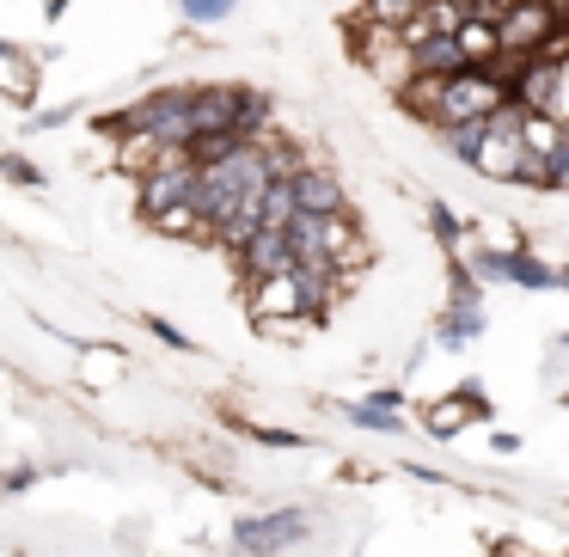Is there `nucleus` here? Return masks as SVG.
<instances>
[{"mask_svg":"<svg viewBox=\"0 0 569 557\" xmlns=\"http://www.w3.org/2000/svg\"><path fill=\"white\" fill-rule=\"evenodd\" d=\"M417 7H422V0H368V19L392 31V26H405V19L417 13Z\"/></svg>","mask_w":569,"mask_h":557,"instance_id":"nucleus-23","label":"nucleus"},{"mask_svg":"<svg viewBox=\"0 0 569 557\" xmlns=\"http://www.w3.org/2000/svg\"><path fill=\"white\" fill-rule=\"evenodd\" d=\"M490 447H496V454H515V447H520V435H508V429H496V435H490Z\"/></svg>","mask_w":569,"mask_h":557,"instance_id":"nucleus-27","label":"nucleus"},{"mask_svg":"<svg viewBox=\"0 0 569 557\" xmlns=\"http://www.w3.org/2000/svg\"><path fill=\"white\" fill-rule=\"evenodd\" d=\"M508 282H515V288H532V295H545V288H557V270L539 258V251L508 246Z\"/></svg>","mask_w":569,"mask_h":557,"instance_id":"nucleus-15","label":"nucleus"},{"mask_svg":"<svg viewBox=\"0 0 569 557\" xmlns=\"http://www.w3.org/2000/svg\"><path fill=\"white\" fill-rule=\"evenodd\" d=\"M233 258H239V276H246V282H263V276L288 270V263H295V251H288L282 227H258V233L233 251Z\"/></svg>","mask_w":569,"mask_h":557,"instance_id":"nucleus-9","label":"nucleus"},{"mask_svg":"<svg viewBox=\"0 0 569 557\" xmlns=\"http://www.w3.org/2000/svg\"><path fill=\"white\" fill-rule=\"evenodd\" d=\"M197 190H202L197 160L160 153V160L141 172V221H160V215H172V209H197Z\"/></svg>","mask_w":569,"mask_h":557,"instance_id":"nucleus-5","label":"nucleus"},{"mask_svg":"<svg viewBox=\"0 0 569 557\" xmlns=\"http://www.w3.org/2000/svg\"><path fill=\"white\" fill-rule=\"evenodd\" d=\"M441 349H466L483 337V307H441V325H435Z\"/></svg>","mask_w":569,"mask_h":557,"instance_id":"nucleus-14","label":"nucleus"},{"mask_svg":"<svg viewBox=\"0 0 569 557\" xmlns=\"http://www.w3.org/2000/svg\"><path fill=\"white\" fill-rule=\"evenodd\" d=\"M453 38H459V56H466V68H496V56H502V38H496L490 19H459Z\"/></svg>","mask_w":569,"mask_h":557,"instance_id":"nucleus-13","label":"nucleus"},{"mask_svg":"<svg viewBox=\"0 0 569 557\" xmlns=\"http://www.w3.org/2000/svg\"><path fill=\"white\" fill-rule=\"evenodd\" d=\"M202 172V190H197V221L202 233H214V227L227 221V215H239L246 202L263 197V185H270V166H263V136L246 141L239 153H227V160H209L197 166Z\"/></svg>","mask_w":569,"mask_h":557,"instance_id":"nucleus-2","label":"nucleus"},{"mask_svg":"<svg viewBox=\"0 0 569 557\" xmlns=\"http://www.w3.org/2000/svg\"><path fill=\"white\" fill-rule=\"evenodd\" d=\"M466 270L478 276L483 288L508 282V246H478V251H466Z\"/></svg>","mask_w":569,"mask_h":557,"instance_id":"nucleus-17","label":"nucleus"},{"mask_svg":"<svg viewBox=\"0 0 569 557\" xmlns=\"http://www.w3.org/2000/svg\"><path fill=\"white\" fill-rule=\"evenodd\" d=\"M282 233H288V251H295L300 270L343 276V263L368 258V246H361V233H356L349 215H288Z\"/></svg>","mask_w":569,"mask_h":557,"instance_id":"nucleus-3","label":"nucleus"},{"mask_svg":"<svg viewBox=\"0 0 569 557\" xmlns=\"http://www.w3.org/2000/svg\"><path fill=\"white\" fill-rule=\"evenodd\" d=\"M148 331H153V337H160V344H166V349H190V337H184V331H178V325H172V319H160V312H148Z\"/></svg>","mask_w":569,"mask_h":557,"instance_id":"nucleus-25","label":"nucleus"},{"mask_svg":"<svg viewBox=\"0 0 569 557\" xmlns=\"http://www.w3.org/2000/svg\"><path fill=\"white\" fill-rule=\"evenodd\" d=\"M0 172L13 178L19 190H38V185H43V172H38V166L26 160V153H0Z\"/></svg>","mask_w":569,"mask_h":557,"instance_id":"nucleus-24","label":"nucleus"},{"mask_svg":"<svg viewBox=\"0 0 569 557\" xmlns=\"http://www.w3.org/2000/svg\"><path fill=\"white\" fill-rule=\"evenodd\" d=\"M429 233H435V239H441V251H459V215H453V209H447V202H441V197H435V202H429Z\"/></svg>","mask_w":569,"mask_h":557,"instance_id":"nucleus-21","label":"nucleus"},{"mask_svg":"<svg viewBox=\"0 0 569 557\" xmlns=\"http://www.w3.org/2000/svg\"><path fill=\"white\" fill-rule=\"evenodd\" d=\"M447 307H483V282L466 270V258H447Z\"/></svg>","mask_w":569,"mask_h":557,"instance_id":"nucleus-16","label":"nucleus"},{"mask_svg":"<svg viewBox=\"0 0 569 557\" xmlns=\"http://www.w3.org/2000/svg\"><path fill=\"white\" fill-rule=\"evenodd\" d=\"M471 417H490V398H483L478 380L453 386V392H447V405L429 410V435H453V429H466Z\"/></svg>","mask_w":569,"mask_h":557,"instance_id":"nucleus-10","label":"nucleus"},{"mask_svg":"<svg viewBox=\"0 0 569 557\" xmlns=\"http://www.w3.org/2000/svg\"><path fill=\"white\" fill-rule=\"evenodd\" d=\"M557 288H563V295H569V263H563V270H557Z\"/></svg>","mask_w":569,"mask_h":557,"instance_id":"nucleus-28","label":"nucleus"},{"mask_svg":"<svg viewBox=\"0 0 569 557\" xmlns=\"http://www.w3.org/2000/svg\"><path fill=\"white\" fill-rule=\"evenodd\" d=\"M557 349H569V331H563V337H557Z\"/></svg>","mask_w":569,"mask_h":557,"instance_id":"nucleus-29","label":"nucleus"},{"mask_svg":"<svg viewBox=\"0 0 569 557\" xmlns=\"http://www.w3.org/2000/svg\"><path fill=\"white\" fill-rule=\"evenodd\" d=\"M459 68H466V56H459L453 31H435V38H422L410 50V74H459Z\"/></svg>","mask_w":569,"mask_h":557,"instance_id":"nucleus-12","label":"nucleus"},{"mask_svg":"<svg viewBox=\"0 0 569 557\" xmlns=\"http://www.w3.org/2000/svg\"><path fill=\"white\" fill-rule=\"evenodd\" d=\"M288 190H295V215H349L343 178L325 172V166H300V172L288 178Z\"/></svg>","mask_w":569,"mask_h":557,"instance_id":"nucleus-8","label":"nucleus"},{"mask_svg":"<svg viewBox=\"0 0 569 557\" xmlns=\"http://www.w3.org/2000/svg\"><path fill=\"white\" fill-rule=\"evenodd\" d=\"M410 111H422L435 129L447 123H478L508 105V80L496 68H459V74H417L405 87Z\"/></svg>","mask_w":569,"mask_h":557,"instance_id":"nucleus-1","label":"nucleus"},{"mask_svg":"<svg viewBox=\"0 0 569 557\" xmlns=\"http://www.w3.org/2000/svg\"><path fill=\"white\" fill-rule=\"evenodd\" d=\"M343 417L356 422V429H373V435H405V417H398V410H380V405H349Z\"/></svg>","mask_w":569,"mask_h":557,"instance_id":"nucleus-20","label":"nucleus"},{"mask_svg":"<svg viewBox=\"0 0 569 557\" xmlns=\"http://www.w3.org/2000/svg\"><path fill=\"white\" fill-rule=\"evenodd\" d=\"M38 92V56H26L19 43H0V99L26 105Z\"/></svg>","mask_w":569,"mask_h":557,"instance_id":"nucleus-11","label":"nucleus"},{"mask_svg":"<svg viewBox=\"0 0 569 557\" xmlns=\"http://www.w3.org/2000/svg\"><path fill=\"white\" fill-rule=\"evenodd\" d=\"M551 31V7L545 0H515L502 19H496V38H502V56H532Z\"/></svg>","mask_w":569,"mask_h":557,"instance_id":"nucleus-7","label":"nucleus"},{"mask_svg":"<svg viewBox=\"0 0 569 557\" xmlns=\"http://www.w3.org/2000/svg\"><path fill=\"white\" fill-rule=\"evenodd\" d=\"M331 288H337V276L288 263V270L251 282V319H258V325H270V319H295V325L325 319V307H331Z\"/></svg>","mask_w":569,"mask_h":557,"instance_id":"nucleus-4","label":"nucleus"},{"mask_svg":"<svg viewBox=\"0 0 569 557\" xmlns=\"http://www.w3.org/2000/svg\"><path fill=\"white\" fill-rule=\"evenodd\" d=\"M31 484H38V471H31V466H13L7 478H0V490H31Z\"/></svg>","mask_w":569,"mask_h":557,"instance_id":"nucleus-26","label":"nucleus"},{"mask_svg":"<svg viewBox=\"0 0 569 557\" xmlns=\"http://www.w3.org/2000/svg\"><path fill=\"white\" fill-rule=\"evenodd\" d=\"M483 136H490V117H478V123H447L441 129V141H447V148H453L459 153V160H478V148H483Z\"/></svg>","mask_w":569,"mask_h":557,"instance_id":"nucleus-18","label":"nucleus"},{"mask_svg":"<svg viewBox=\"0 0 569 557\" xmlns=\"http://www.w3.org/2000/svg\"><path fill=\"white\" fill-rule=\"evenodd\" d=\"M307 527H312V520L300 515V508H270V515H246V520H239L233 545H239V557H276V551H288V545L307 539Z\"/></svg>","mask_w":569,"mask_h":557,"instance_id":"nucleus-6","label":"nucleus"},{"mask_svg":"<svg viewBox=\"0 0 569 557\" xmlns=\"http://www.w3.org/2000/svg\"><path fill=\"white\" fill-rule=\"evenodd\" d=\"M563 410H569V392H563Z\"/></svg>","mask_w":569,"mask_h":557,"instance_id":"nucleus-30","label":"nucleus"},{"mask_svg":"<svg viewBox=\"0 0 569 557\" xmlns=\"http://www.w3.org/2000/svg\"><path fill=\"white\" fill-rule=\"evenodd\" d=\"M239 0H178V13L184 19H197V26H221L227 13H233Z\"/></svg>","mask_w":569,"mask_h":557,"instance_id":"nucleus-22","label":"nucleus"},{"mask_svg":"<svg viewBox=\"0 0 569 557\" xmlns=\"http://www.w3.org/2000/svg\"><path fill=\"white\" fill-rule=\"evenodd\" d=\"M545 190H569V123L545 141Z\"/></svg>","mask_w":569,"mask_h":557,"instance_id":"nucleus-19","label":"nucleus"}]
</instances>
